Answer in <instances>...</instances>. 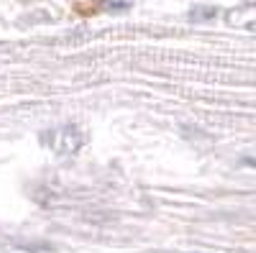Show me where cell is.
I'll return each mask as SVG.
<instances>
[{"mask_svg":"<svg viewBox=\"0 0 256 253\" xmlns=\"http://www.w3.org/2000/svg\"><path fill=\"white\" fill-rule=\"evenodd\" d=\"M80 146H82V133L77 125H64V128H59L52 138V149L62 156H72L80 151Z\"/></svg>","mask_w":256,"mask_h":253,"instance_id":"obj_1","label":"cell"}]
</instances>
